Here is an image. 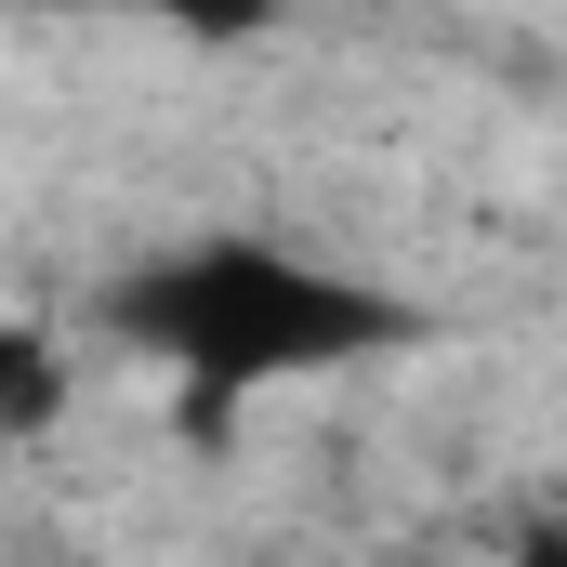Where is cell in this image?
Listing matches in <instances>:
<instances>
[{
  "label": "cell",
  "mask_w": 567,
  "mask_h": 567,
  "mask_svg": "<svg viewBox=\"0 0 567 567\" xmlns=\"http://www.w3.org/2000/svg\"><path fill=\"white\" fill-rule=\"evenodd\" d=\"M106 317L133 343H158L198 396H251V383H290V370H343V357H370V343L410 330L383 290L330 278V265H290L265 238H198V251L120 278Z\"/></svg>",
  "instance_id": "1"
},
{
  "label": "cell",
  "mask_w": 567,
  "mask_h": 567,
  "mask_svg": "<svg viewBox=\"0 0 567 567\" xmlns=\"http://www.w3.org/2000/svg\"><path fill=\"white\" fill-rule=\"evenodd\" d=\"M53 410H66L53 330H0V423H13V435H53Z\"/></svg>",
  "instance_id": "2"
}]
</instances>
